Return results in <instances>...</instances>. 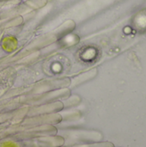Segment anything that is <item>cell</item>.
Returning <instances> with one entry per match:
<instances>
[{"label": "cell", "mask_w": 146, "mask_h": 147, "mask_svg": "<svg viewBox=\"0 0 146 147\" xmlns=\"http://www.w3.org/2000/svg\"><path fill=\"white\" fill-rule=\"evenodd\" d=\"M91 52L92 53V57H90V59H94L95 58V55H96V49H93V48H89V49H86V51H84L85 53H87V52ZM89 54H88V56H86V57H84L83 59V60H84V61H87L88 60V58H89Z\"/></svg>", "instance_id": "cell-1"}]
</instances>
